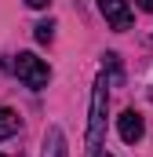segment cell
I'll return each mask as SVG.
<instances>
[{"instance_id":"cell-5","label":"cell","mask_w":153,"mask_h":157,"mask_svg":"<svg viewBox=\"0 0 153 157\" xmlns=\"http://www.w3.org/2000/svg\"><path fill=\"white\" fill-rule=\"evenodd\" d=\"M40 157H69V146H66V132L58 128V124H51L47 132H44V150Z\"/></svg>"},{"instance_id":"cell-9","label":"cell","mask_w":153,"mask_h":157,"mask_svg":"<svg viewBox=\"0 0 153 157\" xmlns=\"http://www.w3.org/2000/svg\"><path fill=\"white\" fill-rule=\"evenodd\" d=\"M135 4H139L142 11H150V15H153V0H135Z\"/></svg>"},{"instance_id":"cell-6","label":"cell","mask_w":153,"mask_h":157,"mask_svg":"<svg viewBox=\"0 0 153 157\" xmlns=\"http://www.w3.org/2000/svg\"><path fill=\"white\" fill-rule=\"evenodd\" d=\"M18 128H22V117H18L11 106H0V139H11Z\"/></svg>"},{"instance_id":"cell-2","label":"cell","mask_w":153,"mask_h":157,"mask_svg":"<svg viewBox=\"0 0 153 157\" xmlns=\"http://www.w3.org/2000/svg\"><path fill=\"white\" fill-rule=\"evenodd\" d=\"M15 77L22 80L26 88H33V91H40V88H47V80H51V70H47V62L44 59H37L33 51H18V59H15Z\"/></svg>"},{"instance_id":"cell-7","label":"cell","mask_w":153,"mask_h":157,"mask_svg":"<svg viewBox=\"0 0 153 157\" xmlns=\"http://www.w3.org/2000/svg\"><path fill=\"white\" fill-rule=\"evenodd\" d=\"M33 37H37L40 44H51V40H55V22H51V18H47V22H40L37 29H33Z\"/></svg>"},{"instance_id":"cell-4","label":"cell","mask_w":153,"mask_h":157,"mask_svg":"<svg viewBox=\"0 0 153 157\" xmlns=\"http://www.w3.org/2000/svg\"><path fill=\"white\" fill-rule=\"evenodd\" d=\"M117 132H120L124 143H139V139L146 135V121H142V113H139V110H124L120 121H117Z\"/></svg>"},{"instance_id":"cell-10","label":"cell","mask_w":153,"mask_h":157,"mask_svg":"<svg viewBox=\"0 0 153 157\" xmlns=\"http://www.w3.org/2000/svg\"><path fill=\"white\" fill-rule=\"evenodd\" d=\"M91 157H113V154H91Z\"/></svg>"},{"instance_id":"cell-11","label":"cell","mask_w":153,"mask_h":157,"mask_svg":"<svg viewBox=\"0 0 153 157\" xmlns=\"http://www.w3.org/2000/svg\"><path fill=\"white\" fill-rule=\"evenodd\" d=\"M0 157H4V154H0Z\"/></svg>"},{"instance_id":"cell-1","label":"cell","mask_w":153,"mask_h":157,"mask_svg":"<svg viewBox=\"0 0 153 157\" xmlns=\"http://www.w3.org/2000/svg\"><path fill=\"white\" fill-rule=\"evenodd\" d=\"M110 80L106 73H99L95 80V91H91V110H88V150L99 154L102 139H106V110H110Z\"/></svg>"},{"instance_id":"cell-3","label":"cell","mask_w":153,"mask_h":157,"mask_svg":"<svg viewBox=\"0 0 153 157\" xmlns=\"http://www.w3.org/2000/svg\"><path fill=\"white\" fill-rule=\"evenodd\" d=\"M99 11L106 15V22L113 29H131V7H128V0H99Z\"/></svg>"},{"instance_id":"cell-8","label":"cell","mask_w":153,"mask_h":157,"mask_svg":"<svg viewBox=\"0 0 153 157\" xmlns=\"http://www.w3.org/2000/svg\"><path fill=\"white\" fill-rule=\"evenodd\" d=\"M26 4H29V7H33V11H44V7H47V4H51V0H26Z\"/></svg>"}]
</instances>
